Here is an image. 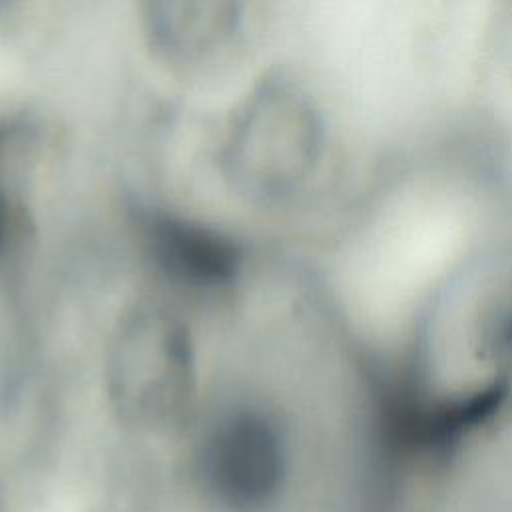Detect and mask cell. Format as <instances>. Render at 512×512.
Returning a JSON list of instances; mask_svg holds the SVG:
<instances>
[{
	"label": "cell",
	"instance_id": "1",
	"mask_svg": "<svg viewBox=\"0 0 512 512\" xmlns=\"http://www.w3.org/2000/svg\"><path fill=\"white\" fill-rule=\"evenodd\" d=\"M324 120L310 96L280 78L262 82L230 116L220 168L230 188L256 202L298 192L324 156Z\"/></svg>",
	"mask_w": 512,
	"mask_h": 512
},
{
	"label": "cell",
	"instance_id": "6",
	"mask_svg": "<svg viewBox=\"0 0 512 512\" xmlns=\"http://www.w3.org/2000/svg\"><path fill=\"white\" fill-rule=\"evenodd\" d=\"M6 228H8V204H6V196L4 190L0 186V244L6 236Z\"/></svg>",
	"mask_w": 512,
	"mask_h": 512
},
{
	"label": "cell",
	"instance_id": "3",
	"mask_svg": "<svg viewBox=\"0 0 512 512\" xmlns=\"http://www.w3.org/2000/svg\"><path fill=\"white\" fill-rule=\"evenodd\" d=\"M286 476V448L278 426L258 410H236L206 434L196 478L220 512H262Z\"/></svg>",
	"mask_w": 512,
	"mask_h": 512
},
{
	"label": "cell",
	"instance_id": "4",
	"mask_svg": "<svg viewBox=\"0 0 512 512\" xmlns=\"http://www.w3.org/2000/svg\"><path fill=\"white\" fill-rule=\"evenodd\" d=\"M242 8L222 0H164L142 8L148 48L160 60L182 70L218 62L236 42Z\"/></svg>",
	"mask_w": 512,
	"mask_h": 512
},
{
	"label": "cell",
	"instance_id": "2",
	"mask_svg": "<svg viewBox=\"0 0 512 512\" xmlns=\"http://www.w3.org/2000/svg\"><path fill=\"white\" fill-rule=\"evenodd\" d=\"M104 382L110 408L122 424L148 432L176 426L196 388L188 326L158 302L128 306L108 338Z\"/></svg>",
	"mask_w": 512,
	"mask_h": 512
},
{
	"label": "cell",
	"instance_id": "5",
	"mask_svg": "<svg viewBox=\"0 0 512 512\" xmlns=\"http://www.w3.org/2000/svg\"><path fill=\"white\" fill-rule=\"evenodd\" d=\"M148 240L158 264L188 284L226 286L240 266L238 250L230 240L180 218H154L148 224Z\"/></svg>",
	"mask_w": 512,
	"mask_h": 512
}]
</instances>
